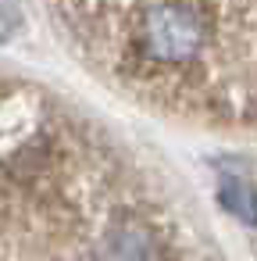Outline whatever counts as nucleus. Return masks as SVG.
<instances>
[{"mask_svg":"<svg viewBox=\"0 0 257 261\" xmlns=\"http://www.w3.org/2000/svg\"><path fill=\"white\" fill-rule=\"evenodd\" d=\"M214 18L193 0H143L129 11V65L136 72H175L204 58Z\"/></svg>","mask_w":257,"mask_h":261,"instance_id":"nucleus-1","label":"nucleus"},{"mask_svg":"<svg viewBox=\"0 0 257 261\" xmlns=\"http://www.w3.org/2000/svg\"><path fill=\"white\" fill-rule=\"evenodd\" d=\"M97 261H161L157 232L132 211H111L97 232Z\"/></svg>","mask_w":257,"mask_h":261,"instance_id":"nucleus-2","label":"nucleus"},{"mask_svg":"<svg viewBox=\"0 0 257 261\" xmlns=\"http://www.w3.org/2000/svg\"><path fill=\"white\" fill-rule=\"evenodd\" d=\"M218 204L239 218L243 225H257V190L246 182V179H236V175H225L218 182Z\"/></svg>","mask_w":257,"mask_h":261,"instance_id":"nucleus-3","label":"nucleus"},{"mask_svg":"<svg viewBox=\"0 0 257 261\" xmlns=\"http://www.w3.org/2000/svg\"><path fill=\"white\" fill-rule=\"evenodd\" d=\"M22 29V4L18 0H0V43H8Z\"/></svg>","mask_w":257,"mask_h":261,"instance_id":"nucleus-4","label":"nucleus"}]
</instances>
